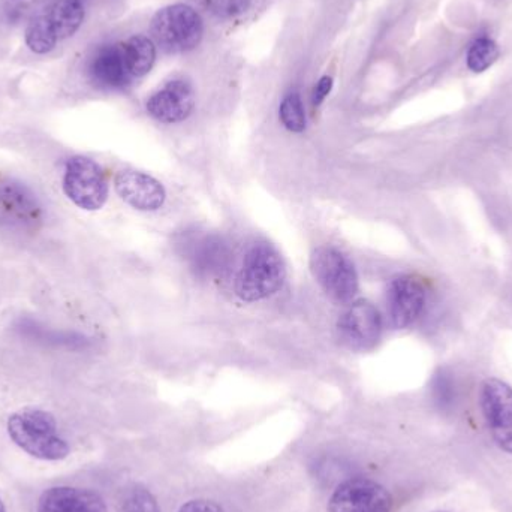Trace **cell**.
<instances>
[{
	"mask_svg": "<svg viewBox=\"0 0 512 512\" xmlns=\"http://www.w3.org/2000/svg\"><path fill=\"white\" fill-rule=\"evenodd\" d=\"M8 435L24 453L39 460L57 462L69 456L68 442L59 435L56 418L38 408H24L8 420Z\"/></svg>",
	"mask_w": 512,
	"mask_h": 512,
	"instance_id": "1",
	"label": "cell"
},
{
	"mask_svg": "<svg viewBox=\"0 0 512 512\" xmlns=\"http://www.w3.org/2000/svg\"><path fill=\"white\" fill-rule=\"evenodd\" d=\"M84 21L81 0H50L27 24L26 44L36 54L50 53L77 33Z\"/></svg>",
	"mask_w": 512,
	"mask_h": 512,
	"instance_id": "2",
	"label": "cell"
},
{
	"mask_svg": "<svg viewBox=\"0 0 512 512\" xmlns=\"http://www.w3.org/2000/svg\"><path fill=\"white\" fill-rule=\"evenodd\" d=\"M286 270L282 256L271 246L256 245L245 256L236 279V292L243 301L264 300L282 288Z\"/></svg>",
	"mask_w": 512,
	"mask_h": 512,
	"instance_id": "3",
	"label": "cell"
},
{
	"mask_svg": "<svg viewBox=\"0 0 512 512\" xmlns=\"http://www.w3.org/2000/svg\"><path fill=\"white\" fill-rule=\"evenodd\" d=\"M150 32L153 41L165 53H188L197 48L203 39V18L192 6L176 3L156 12Z\"/></svg>",
	"mask_w": 512,
	"mask_h": 512,
	"instance_id": "4",
	"label": "cell"
},
{
	"mask_svg": "<svg viewBox=\"0 0 512 512\" xmlns=\"http://www.w3.org/2000/svg\"><path fill=\"white\" fill-rule=\"evenodd\" d=\"M63 191L75 206L93 212L107 201V177L98 162L86 156H74L66 162Z\"/></svg>",
	"mask_w": 512,
	"mask_h": 512,
	"instance_id": "5",
	"label": "cell"
},
{
	"mask_svg": "<svg viewBox=\"0 0 512 512\" xmlns=\"http://www.w3.org/2000/svg\"><path fill=\"white\" fill-rule=\"evenodd\" d=\"M42 224L36 195L14 179L0 177V228L11 233H35Z\"/></svg>",
	"mask_w": 512,
	"mask_h": 512,
	"instance_id": "6",
	"label": "cell"
},
{
	"mask_svg": "<svg viewBox=\"0 0 512 512\" xmlns=\"http://www.w3.org/2000/svg\"><path fill=\"white\" fill-rule=\"evenodd\" d=\"M310 268L321 288L337 301H349L358 291V276L354 264L334 248H319L310 258Z\"/></svg>",
	"mask_w": 512,
	"mask_h": 512,
	"instance_id": "7",
	"label": "cell"
},
{
	"mask_svg": "<svg viewBox=\"0 0 512 512\" xmlns=\"http://www.w3.org/2000/svg\"><path fill=\"white\" fill-rule=\"evenodd\" d=\"M480 408L499 450L512 454V387L501 379L489 378L480 390Z\"/></svg>",
	"mask_w": 512,
	"mask_h": 512,
	"instance_id": "8",
	"label": "cell"
},
{
	"mask_svg": "<svg viewBox=\"0 0 512 512\" xmlns=\"http://www.w3.org/2000/svg\"><path fill=\"white\" fill-rule=\"evenodd\" d=\"M390 492L369 478H351L340 484L328 502V512H391Z\"/></svg>",
	"mask_w": 512,
	"mask_h": 512,
	"instance_id": "9",
	"label": "cell"
},
{
	"mask_svg": "<svg viewBox=\"0 0 512 512\" xmlns=\"http://www.w3.org/2000/svg\"><path fill=\"white\" fill-rule=\"evenodd\" d=\"M426 306V288L417 277L402 276L390 283L387 292V313L397 330L417 321Z\"/></svg>",
	"mask_w": 512,
	"mask_h": 512,
	"instance_id": "10",
	"label": "cell"
},
{
	"mask_svg": "<svg viewBox=\"0 0 512 512\" xmlns=\"http://www.w3.org/2000/svg\"><path fill=\"white\" fill-rule=\"evenodd\" d=\"M381 330V315L369 301L352 303L339 319L340 337L351 348L366 349L375 345Z\"/></svg>",
	"mask_w": 512,
	"mask_h": 512,
	"instance_id": "11",
	"label": "cell"
},
{
	"mask_svg": "<svg viewBox=\"0 0 512 512\" xmlns=\"http://www.w3.org/2000/svg\"><path fill=\"white\" fill-rule=\"evenodd\" d=\"M195 95L191 83L173 80L153 93L147 101V113L162 123H179L188 119L194 110Z\"/></svg>",
	"mask_w": 512,
	"mask_h": 512,
	"instance_id": "12",
	"label": "cell"
},
{
	"mask_svg": "<svg viewBox=\"0 0 512 512\" xmlns=\"http://www.w3.org/2000/svg\"><path fill=\"white\" fill-rule=\"evenodd\" d=\"M117 194L129 206L143 212L161 209L165 203V189L158 180L140 171H120L116 176Z\"/></svg>",
	"mask_w": 512,
	"mask_h": 512,
	"instance_id": "13",
	"label": "cell"
},
{
	"mask_svg": "<svg viewBox=\"0 0 512 512\" xmlns=\"http://www.w3.org/2000/svg\"><path fill=\"white\" fill-rule=\"evenodd\" d=\"M38 512H108L107 504L99 493L77 487H51L42 493Z\"/></svg>",
	"mask_w": 512,
	"mask_h": 512,
	"instance_id": "14",
	"label": "cell"
},
{
	"mask_svg": "<svg viewBox=\"0 0 512 512\" xmlns=\"http://www.w3.org/2000/svg\"><path fill=\"white\" fill-rule=\"evenodd\" d=\"M89 75L93 83L104 89H123L128 86L134 78L126 66L122 42L99 47L90 59Z\"/></svg>",
	"mask_w": 512,
	"mask_h": 512,
	"instance_id": "15",
	"label": "cell"
},
{
	"mask_svg": "<svg viewBox=\"0 0 512 512\" xmlns=\"http://www.w3.org/2000/svg\"><path fill=\"white\" fill-rule=\"evenodd\" d=\"M188 258L198 273L212 276L227 268L230 251L219 237L204 236L191 243Z\"/></svg>",
	"mask_w": 512,
	"mask_h": 512,
	"instance_id": "16",
	"label": "cell"
},
{
	"mask_svg": "<svg viewBox=\"0 0 512 512\" xmlns=\"http://www.w3.org/2000/svg\"><path fill=\"white\" fill-rule=\"evenodd\" d=\"M123 56L132 78L144 77L152 71L156 60V45L152 39L135 35L122 42Z\"/></svg>",
	"mask_w": 512,
	"mask_h": 512,
	"instance_id": "17",
	"label": "cell"
},
{
	"mask_svg": "<svg viewBox=\"0 0 512 512\" xmlns=\"http://www.w3.org/2000/svg\"><path fill=\"white\" fill-rule=\"evenodd\" d=\"M498 57L499 48L495 41L487 36H481L472 42L466 59H468L469 69L480 74V72L487 71L498 60Z\"/></svg>",
	"mask_w": 512,
	"mask_h": 512,
	"instance_id": "18",
	"label": "cell"
},
{
	"mask_svg": "<svg viewBox=\"0 0 512 512\" xmlns=\"http://www.w3.org/2000/svg\"><path fill=\"white\" fill-rule=\"evenodd\" d=\"M280 120L291 132H303L306 129V113L298 93H289L280 104Z\"/></svg>",
	"mask_w": 512,
	"mask_h": 512,
	"instance_id": "19",
	"label": "cell"
},
{
	"mask_svg": "<svg viewBox=\"0 0 512 512\" xmlns=\"http://www.w3.org/2000/svg\"><path fill=\"white\" fill-rule=\"evenodd\" d=\"M47 3L48 0H2V9L9 23L18 24L32 20Z\"/></svg>",
	"mask_w": 512,
	"mask_h": 512,
	"instance_id": "20",
	"label": "cell"
},
{
	"mask_svg": "<svg viewBox=\"0 0 512 512\" xmlns=\"http://www.w3.org/2000/svg\"><path fill=\"white\" fill-rule=\"evenodd\" d=\"M119 512H161V510L155 496L144 487L137 486L126 493Z\"/></svg>",
	"mask_w": 512,
	"mask_h": 512,
	"instance_id": "21",
	"label": "cell"
},
{
	"mask_svg": "<svg viewBox=\"0 0 512 512\" xmlns=\"http://www.w3.org/2000/svg\"><path fill=\"white\" fill-rule=\"evenodd\" d=\"M433 397L439 408L450 409L456 403V384L447 370L436 373L432 384Z\"/></svg>",
	"mask_w": 512,
	"mask_h": 512,
	"instance_id": "22",
	"label": "cell"
},
{
	"mask_svg": "<svg viewBox=\"0 0 512 512\" xmlns=\"http://www.w3.org/2000/svg\"><path fill=\"white\" fill-rule=\"evenodd\" d=\"M204 2L210 12L222 18L242 14L249 5V0H204Z\"/></svg>",
	"mask_w": 512,
	"mask_h": 512,
	"instance_id": "23",
	"label": "cell"
},
{
	"mask_svg": "<svg viewBox=\"0 0 512 512\" xmlns=\"http://www.w3.org/2000/svg\"><path fill=\"white\" fill-rule=\"evenodd\" d=\"M331 89H333V78L324 75V77L316 83L315 89H313L312 104L315 105V107H319V105L325 101V98L330 95Z\"/></svg>",
	"mask_w": 512,
	"mask_h": 512,
	"instance_id": "24",
	"label": "cell"
},
{
	"mask_svg": "<svg viewBox=\"0 0 512 512\" xmlns=\"http://www.w3.org/2000/svg\"><path fill=\"white\" fill-rule=\"evenodd\" d=\"M179 512H224L218 504L206 499H195L183 505Z\"/></svg>",
	"mask_w": 512,
	"mask_h": 512,
	"instance_id": "25",
	"label": "cell"
},
{
	"mask_svg": "<svg viewBox=\"0 0 512 512\" xmlns=\"http://www.w3.org/2000/svg\"><path fill=\"white\" fill-rule=\"evenodd\" d=\"M0 512H6L5 504H3L2 499H0Z\"/></svg>",
	"mask_w": 512,
	"mask_h": 512,
	"instance_id": "26",
	"label": "cell"
}]
</instances>
